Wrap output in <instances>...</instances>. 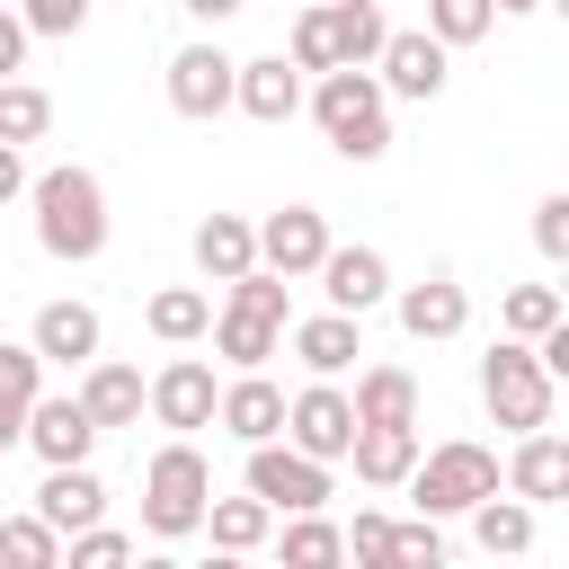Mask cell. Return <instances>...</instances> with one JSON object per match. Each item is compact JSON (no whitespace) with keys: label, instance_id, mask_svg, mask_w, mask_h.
<instances>
[{"label":"cell","instance_id":"cell-32","mask_svg":"<svg viewBox=\"0 0 569 569\" xmlns=\"http://www.w3.org/2000/svg\"><path fill=\"white\" fill-rule=\"evenodd\" d=\"M44 133H53V98H44L36 80H0V142L27 151V142H44Z\"/></svg>","mask_w":569,"mask_h":569},{"label":"cell","instance_id":"cell-23","mask_svg":"<svg viewBox=\"0 0 569 569\" xmlns=\"http://www.w3.org/2000/svg\"><path fill=\"white\" fill-rule=\"evenodd\" d=\"M347 409H356V427H418V373L409 365H356Z\"/></svg>","mask_w":569,"mask_h":569},{"label":"cell","instance_id":"cell-44","mask_svg":"<svg viewBox=\"0 0 569 569\" xmlns=\"http://www.w3.org/2000/svg\"><path fill=\"white\" fill-rule=\"evenodd\" d=\"M178 9H187V18H196V27H222V18H240V9H249V0H178Z\"/></svg>","mask_w":569,"mask_h":569},{"label":"cell","instance_id":"cell-15","mask_svg":"<svg viewBox=\"0 0 569 569\" xmlns=\"http://www.w3.org/2000/svg\"><path fill=\"white\" fill-rule=\"evenodd\" d=\"M27 347H36V365H71V373H80V365L107 347V320H98L89 302H71V293H62V302H44V311H36Z\"/></svg>","mask_w":569,"mask_h":569},{"label":"cell","instance_id":"cell-17","mask_svg":"<svg viewBox=\"0 0 569 569\" xmlns=\"http://www.w3.org/2000/svg\"><path fill=\"white\" fill-rule=\"evenodd\" d=\"M498 489H507V498H525V507H551V498H569V445H560L551 427L516 436V453H507Z\"/></svg>","mask_w":569,"mask_h":569},{"label":"cell","instance_id":"cell-6","mask_svg":"<svg viewBox=\"0 0 569 569\" xmlns=\"http://www.w3.org/2000/svg\"><path fill=\"white\" fill-rule=\"evenodd\" d=\"M240 489L267 507V516H311V507H329V462H311V453H293L284 436L276 445H249V471H240Z\"/></svg>","mask_w":569,"mask_h":569},{"label":"cell","instance_id":"cell-7","mask_svg":"<svg viewBox=\"0 0 569 569\" xmlns=\"http://www.w3.org/2000/svg\"><path fill=\"white\" fill-rule=\"evenodd\" d=\"M284 445L338 471L347 445H356V409H347V391H338V382H302V391L284 400Z\"/></svg>","mask_w":569,"mask_h":569},{"label":"cell","instance_id":"cell-21","mask_svg":"<svg viewBox=\"0 0 569 569\" xmlns=\"http://www.w3.org/2000/svg\"><path fill=\"white\" fill-rule=\"evenodd\" d=\"M71 400L89 409V427H98V436H107V427H133V418H142V373H133L124 356H89Z\"/></svg>","mask_w":569,"mask_h":569},{"label":"cell","instance_id":"cell-19","mask_svg":"<svg viewBox=\"0 0 569 569\" xmlns=\"http://www.w3.org/2000/svg\"><path fill=\"white\" fill-rule=\"evenodd\" d=\"M231 107L258 116V124H293V116H302V71H293L284 53H258V62L231 71Z\"/></svg>","mask_w":569,"mask_h":569},{"label":"cell","instance_id":"cell-20","mask_svg":"<svg viewBox=\"0 0 569 569\" xmlns=\"http://www.w3.org/2000/svg\"><path fill=\"white\" fill-rule=\"evenodd\" d=\"M213 427L240 436V445H276V436H284V391H276L267 373H231L222 400H213Z\"/></svg>","mask_w":569,"mask_h":569},{"label":"cell","instance_id":"cell-3","mask_svg":"<svg viewBox=\"0 0 569 569\" xmlns=\"http://www.w3.org/2000/svg\"><path fill=\"white\" fill-rule=\"evenodd\" d=\"M204 498H213V462L196 453V436H169L142 462V533L151 542H187L204 525Z\"/></svg>","mask_w":569,"mask_h":569},{"label":"cell","instance_id":"cell-36","mask_svg":"<svg viewBox=\"0 0 569 569\" xmlns=\"http://www.w3.org/2000/svg\"><path fill=\"white\" fill-rule=\"evenodd\" d=\"M222 302H231V311H258V320H276V329L293 320V284H284V276H267V267L231 276V284H222Z\"/></svg>","mask_w":569,"mask_h":569},{"label":"cell","instance_id":"cell-10","mask_svg":"<svg viewBox=\"0 0 569 569\" xmlns=\"http://www.w3.org/2000/svg\"><path fill=\"white\" fill-rule=\"evenodd\" d=\"M231 53L222 44H178L169 53V107L187 116V124H213V116H231Z\"/></svg>","mask_w":569,"mask_h":569},{"label":"cell","instance_id":"cell-18","mask_svg":"<svg viewBox=\"0 0 569 569\" xmlns=\"http://www.w3.org/2000/svg\"><path fill=\"white\" fill-rule=\"evenodd\" d=\"M36 516L71 542V533L107 525V480H98L89 462H53V471H44V489H36Z\"/></svg>","mask_w":569,"mask_h":569},{"label":"cell","instance_id":"cell-2","mask_svg":"<svg viewBox=\"0 0 569 569\" xmlns=\"http://www.w3.org/2000/svg\"><path fill=\"white\" fill-rule=\"evenodd\" d=\"M311 124H320L329 151L356 160V169L391 151V98H382L373 71H320V80H311Z\"/></svg>","mask_w":569,"mask_h":569},{"label":"cell","instance_id":"cell-33","mask_svg":"<svg viewBox=\"0 0 569 569\" xmlns=\"http://www.w3.org/2000/svg\"><path fill=\"white\" fill-rule=\"evenodd\" d=\"M0 569H62V533L27 507V516H0Z\"/></svg>","mask_w":569,"mask_h":569},{"label":"cell","instance_id":"cell-13","mask_svg":"<svg viewBox=\"0 0 569 569\" xmlns=\"http://www.w3.org/2000/svg\"><path fill=\"white\" fill-rule=\"evenodd\" d=\"M284 347H293V365H302L311 382H338V373H356V356H365V320H356V311H311V320H284Z\"/></svg>","mask_w":569,"mask_h":569},{"label":"cell","instance_id":"cell-12","mask_svg":"<svg viewBox=\"0 0 569 569\" xmlns=\"http://www.w3.org/2000/svg\"><path fill=\"white\" fill-rule=\"evenodd\" d=\"M320 276V293H329V311H373V302H391V258L382 249H365V240H329V258L311 267Z\"/></svg>","mask_w":569,"mask_h":569},{"label":"cell","instance_id":"cell-16","mask_svg":"<svg viewBox=\"0 0 569 569\" xmlns=\"http://www.w3.org/2000/svg\"><path fill=\"white\" fill-rule=\"evenodd\" d=\"M18 445H36V462L53 471V462H89L98 427H89V409H80L71 391H36V409H27V436H18Z\"/></svg>","mask_w":569,"mask_h":569},{"label":"cell","instance_id":"cell-24","mask_svg":"<svg viewBox=\"0 0 569 569\" xmlns=\"http://www.w3.org/2000/svg\"><path fill=\"white\" fill-rule=\"evenodd\" d=\"M187 249H196V276L231 284V276H249V267H258V222H249V213H204Z\"/></svg>","mask_w":569,"mask_h":569},{"label":"cell","instance_id":"cell-30","mask_svg":"<svg viewBox=\"0 0 569 569\" xmlns=\"http://www.w3.org/2000/svg\"><path fill=\"white\" fill-rule=\"evenodd\" d=\"M196 533H213V551H240V560H249V551L276 533V516L240 489V498H204V525H196Z\"/></svg>","mask_w":569,"mask_h":569},{"label":"cell","instance_id":"cell-47","mask_svg":"<svg viewBox=\"0 0 569 569\" xmlns=\"http://www.w3.org/2000/svg\"><path fill=\"white\" fill-rule=\"evenodd\" d=\"M196 569H249V560H240V551H213V560H196Z\"/></svg>","mask_w":569,"mask_h":569},{"label":"cell","instance_id":"cell-28","mask_svg":"<svg viewBox=\"0 0 569 569\" xmlns=\"http://www.w3.org/2000/svg\"><path fill=\"white\" fill-rule=\"evenodd\" d=\"M471 542H480L489 560H525V551H533V507H525V498H498V489H489V498L471 507Z\"/></svg>","mask_w":569,"mask_h":569},{"label":"cell","instance_id":"cell-35","mask_svg":"<svg viewBox=\"0 0 569 569\" xmlns=\"http://www.w3.org/2000/svg\"><path fill=\"white\" fill-rule=\"evenodd\" d=\"M498 27V9L489 0H427V36L445 44V53H462V44H480Z\"/></svg>","mask_w":569,"mask_h":569},{"label":"cell","instance_id":"cell-40","mask_svg":"<svg viewBox=\"0 0 569 569\" xmlns=\"http://www.w3.org/2000/svg\"><path fill=\"white\" fill-rule=\"evenodd\" d=\"M27 36H80L89 27V0H18Z\"/></svg>","mask_w":569,"mask_h":569},{"label":"cell","instance_id":"cell-39","mask_svg":"<svg viewBox=\"0 0 569 569\" xmlns=\"http://www.w3.org/2000/svg\"><path fill=\"white\" fill-rule=\"evenodd\" d=\"M338 551H347V569H382L391 516H382V507H356V525H338Z\"/></svg>","mask_w":569,"mask_h":569},{"label":"cell","instance_id":"cell-48","mask_svg":"<svg viewBox=\"0 0 569 569\" xmlns=\"http://www.w3.org/2000/svg\"><path fill=\"white\" fill-rule=\"evenodd\" d=\"M320 569H347V560H320Z\"/></svg>","mask_w":569,"mask_h":569},{"label":"cell","instance_id":"cell-42","mask_svg":"<svg viewBox=\"0 0 569 569\" xmlns=\"http://www.w3.org/2000/svg\"><path fill=\"white\" fill-rule=\"evenodd\" d=\"M27 44H36V36H27V18H18V9H0V80H18V71H27Z\"/></svg>","mask_w":569,"mask_h":569},{"label":"cell","instance_id":"cell-26","mask_svg":"<svg viewBox=\"0 0 569 569\" xmlns=\"http://www.w3.org/2000/svg\"><path fill=\"white\" fill-rule=\"evenodd\" d=\"M142 329H151L160 347H196V338L213 329V293H204V284H160V293L142 302Z\"/></svg>","mask_w":569,"mask_h":569},{"label":"cell","instance_id":"cell-34","mask_svg":"<svg viewBox=\"0 0 569 569\" xmlns=\"http://www.w3.org/2000/svg\"><path fill=\"white\" fill-rule=\"evenodd\" d=\"M551 320H569L551 284H507V302H498V329H507V338H525V347H533Z\"/></svg>","mask_w":569,"mask_h":569},{"label":"cell","instance_id":"cell-22","mask_svg":"<svg viewBox=\"0 0 569 569\" xmlns=\"http://www.w3.org/2000/svg\"><path fill=\"white\" fill-rule=\"evenodd\" d=\"M311 9H320V36H329L338 71H373V53H382V36H391L382 0H311Z\"/></svg>","mask_w":569,"mask_h":569},{"label":"cell","instance_id":"cell-9","mask_svg":"<svg viewBox=\"0 0 569 569\" xmlns=\"http://www.w3.org/2000/svg\"><path fill=\"white\" fill-rule=\"evenodd\" d=\"M213 400H222V382H213V365H204V356H169V365L142 382V409H151L169 436L213 427Z\"/></svg>","mask_w":569,"mask_h":569},{"label":"cell","instance_id":"cell-31","mask_svg":"<svg viewBox=\"0 0 569 569\" xmlns=\"http://www.w3.org/2000/svg\"><path fill=\"white\" fill-rule=\"evenodd\" d=\"M276 560H284V569L347 560V551H338V525H329V507H311V516H276Z\"/></svg>","mask_w":569,"mask_h":569},{"label":"cell","instance_id":"cell-37","mask_svg":"<svg viewBox=\"0 0 569 569\" xmlns=\"http://www.w3.org/2000/svg\"><path fill=\"white\" fill-rule=\"evenodd\" d=\"M382 569H445V533L427 525V516H391V551H382Z\"/></svg>","mask_w":569,"mask_h":569},{"label":"cell","instance_id":"cell-8","mask_svg":"<svg viewBox=\"0 0 569 569\" xmlns=\"http://www.w3.org/2000/svg\"><path fill=\"white\" fill-rule=\"evenodd\" d=\"M373 80H382V98H445V80H453V53L427 36V27H391L382 36V53H373Z\"/></svg>","mask_w":569,"mask_h":569},{"label":"cell","instance_id":"cell-49","mask_svg":"<svg viewBox=\"0 0 569 569\" xmlns=\"http://www.w3.org/2000/svg\"><path fill=\"white\" fill-rule=\"evenodd\" d=\"M302 9H311V0H302Z\"/></svg>","mask_w":569,"mask_h":569},{"label":"cell","instance_id":"cell-11","mask_svg":"<svg viewBox=\"0 0 569 569\" xmlns=\"http://www.w3.org/2000/svg\"><path fill=\"white\" fill-rule=\"evenodd\" d=\"M320 258H329V213H320V204H284V213L258 222V267H267V276L302 284Z\"/></svg>","mask_w":569,"mask_h":569},{"label":"cell","instance_id":"cell-5","mask_svg":"<svg viewBox=\"0 0 569 569\" xmlns=\"http://www.w3.org/2000/svg\"><path fill=\"white\" fill-rule=\"evenodd\" d=\"M551 373H542V356L525 347V338H498L489 356H480V400H489V418L498 427H516V436H533V427H551Z\"/></svg>","mask_w":569,"mask_h":569},{"label":"cell","instance_id":"cell-41","mask_svg":"<svg viewBox=\"0 0 569 569\" xmlns=\"http://www.w3.org/2000/svg\"><path fill=\"white\" fill-rule=\"evenodd\" d=\"M533 249H542L551 267L569 258V196H542V204H533Z\"/></svg>","mask_w":569,"mask_h":569},{"label":"cell","instance_id":"cell-43","mask_svg":"<svg viewBox=\"0 0 569 569\" xmlns=\"http://www.w3.org/2000/svg\"><path fill=\"white\" fill-rule=\"evenodd\" d=\"M18 196H27V151L0 142V204H18Z\"/></svg>","mask_w":569,"mask_h":569},{"label":"cell","instance_id":"cell-1","mask_svg":"<svg viewBox=\"0 0 569 569\" xmlns=\"http://www.w3.org/2000/svg\"><path fill=\"white\" fill-rule=\"evenodd\" d=\"M27 204H36V249L62 258V267H89V258L107 249V231H116V213H107V178L80 169V160L36 169V178H27Z\"/></svg>","mask_w":569,"mask_h":569},{"label":"cell","instance_id":"cell-29","mask_svg":"<svg viewBox=\"0 0 569 569\" xmlns=\"http://www.w3.org/2000/svg\"><path fill=\"white\" fill-rule=\"evenodd\" d=\"M36 391H44V365H36V347H9V338H0V453L27 436V409H36Z\"/></svg>","mask_w":569,"mask_h":569},{"label":"cell","instance_id":"cell-25","mask_svg":"<svg viewBox=\"0 0 569 569\" xmlns=\"http://www.w3.org/2000/svg\"><path fill=\"white\" fill-rule=\"evenodd\" d=\"M204 338H213V356H222L231 373H267V356H284V329H276V320H258V311H231V302L213 311V329H204Z\"/></svg>","mask_w":569,"mask_h":569},{"label":"cell","instance_id":"cell-4","mask_svg":"<svg viewBox=\"0 0 569 569\" xmlns=\"http://www.w3.org/2000/svg\"><path fill=\"white\" fill-rule=\"evenodd\" d=\"M400 489L418 498V516H427V525H445V516H471V507L498 489V453H489V445H471V436L418 445V462H409V480H400Z\"/></svg>","mask_w":569,"mask_h":569},{"label":"cell","instance_id":"cell-38","mask_svg":"<svg viewBox=\"0 0 569 569\" xmlns=\"http://www.w3.org/2000/svg\"><path fill=\"white\" fill-rule=\"evenodd\" d=\"M62 569H133V533L89 525V533H71V542H62Z\"/></svg>","mask_w":569,"mask_h":569},{"label":"cell","instance_id":"cell-27","mask_svg":"<svg viewBox=\"0 0 569 569\" xmlns=\"http://www.w3.org/2000/svg\"><path fill=\"white\" fill-rule=\"evenodd\" d=\"M347 462H356V480H365V489H400V480H409V462H418V427H356Z\"/></svg>","mask_w":569,"mask_h":569},{"label":"cell","instance_id":"cell-45","mask_svg":"<svg viewBox=\"0 0 569 569\" xmlns=\"http://www.w3.org/2000/svg\"><path fill=\"white\" fill-rule=\"evenodd\" d=\"M133 569H187V560H169V551H133Z\"/></svg>","mask_w":569,"mask_h":569},{"label":"cell","instance_id":"cell-14","mask_svg":"<svg viewBox=\"0 0 569 569\" xmlns=\"http://www.w3.org/2000/svg\"><path fill=\"white\" fill-rule=\"evenodd\" d=\"M391 311H400V329H409V338H427V347L471 329V293H462L445 267H436L427 284H391Z\"/></svg>","mask_w":569,"mask_h":569},{"label":"cell","instance_id":"cell-46","mask_svg":"<svg viewBox=\"0 0 569 569\" xmlns=\"http://www.w3.org/2000/svg\"><path fill=\"white\" fill-rule=\"evenodd\" d=\"M489 9H498V18H525V9H542V0H489Z\"/></svg>","mask_w":569,"mask_h":569}]
</instances>
